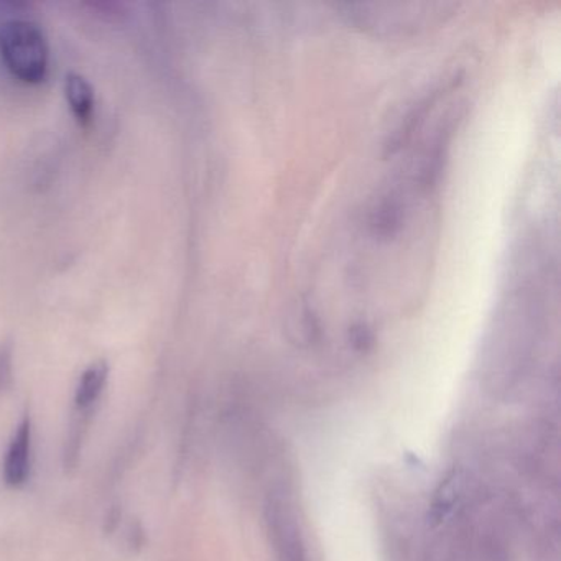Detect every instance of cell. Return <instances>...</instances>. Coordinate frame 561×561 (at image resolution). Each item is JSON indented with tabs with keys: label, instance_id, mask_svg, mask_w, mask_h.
Wrapping results in <instances>:
<instances>
[{
	"label": "cell",
	"instance_id": "obj_1",
	"mask_svg": "<svg viewBox=\"0 0 561 561\" xmlns=\"http://www.w3.org/2000/svg\"><path fill=\"white\" fill-rule=\"evenodd\" d=\"M445 4H344L337 9L344 11V18L377 35H399L416 32L432 22H442L445 15H451Z\"/></svg>",
	"mask_w": 561,
	"mask_h": 561
},
{
	"label": "cell",
	"instance_id": "obj_8",
	"mask_svg": "<svg viewBox=\"0 0 561 561\" xmlns=\"http://www.w3.org/2000/svg\"><path fill=\"white\" fill-rule=\"evenodd\" d=\"M107 374H110V367L104 360L91 364L84 370L80 382H78L77 393H75V403H77L78 410L91 409L98 402L104 386H106Z\"/></svg>",
	"mask_w": 561,
	"mask_h": 561
},
{
	"label": "cell",
	"instance_id": "obj_7",
	"mask_svg": "<svg viewBox=\"0 0 561 561\" xmlns=\"http://www.w3.org/2000/svg\"><path fill=\"white\" fill-rule=\"evenodd\" d=\"M453 127L446 124L438 136L433 140V146L430 147L428 153H426L425 162H423L422 169H420L416 182H419L420 188L430 190L438 183L439 176H442L443 167H445L446 153H448V144L451 139Z\"/></svg>",
	"mask_w": 561,
	"mask_h": 561
},
{
	"label": "cell",
	"instance_id": "obj_4",
	"mask_svg": "<svg viewBox=\"0 0 561 561\" xmlns=\"http://www.w3.org/2000/svg\"><path fill=\"white\" fill-rule=\"evenodd\" d=\"M459 81L461 80L456 81L451 87L458 84ZM451 87H439L436 88V90L430 91L425 98H422V100H420L419 103L409 111V114L403 117L402 124H400V126L393 130L392 136L387 139L386 146H383V157L396 156V153L399 152V150L402 149L410 139H412L413 134H415V130L422 126V123L425 121L428 111L432 110L433 104L438 101L439 94L445 90H449Z\"/></svg>",
	"mask_w": 561,
	"mask_h": 561
},
{
	"label": "cell",
	"instance_id": "obj_6",
	"mask_svg": "<svg viewBox=\"0 0 561 561\" xmlns=\"http://www.w3.org/2000/svg\"><path fill=\"white\" fill-rule=\"evenodd\" d=\"M65 96L71 113L80 126L87 127L93 119L94 90L81 75L70 73L65 80Z\"/></svg>",
	"mask_w": 561,
	"mask_h": 561
},
{
	"label": "cell",
	"instance_id": "obj_5",
	"mask_svg": "<svg viewBox=\"0 0 561 561\" xmlns=\"http://www.w3.org/2000/svg\"><path fill=\"white\" fill-rule=\"evenodd\" d=\"M403 218H405V206H403L402 198L390 193V195L383 196L370 213V232L379 241H390L402 229Z\"/></svg>",
	"mask_w": 561,
	"mask_h": 561
},
{
	"label": "cell",
	"instance_id": "obj_2",
	"mask_svg": "<svg viewBox=\"0 0 561 561\" xmlns=\"http://www.w3.org/2000/svg\"><path fill=\"white\" fill-rule=\"evenodd\" d=\"M0 55L8 70L22 83L41 84L47 80V38L31 21L5 22L0 27Z\"/></svg>",
	"mask_w": 561,
	"mask_h": 561
},
{
	"label": "cell",
	"instance_id": "obj_9",
	"mask_svg": "<svg viewBox=\"0 0 561 561\" xmlns=\"http://www.w3.org/2000/svg\"><path fill=\"white\" fill-rule=\"evenodd\" d=\"M14 367V346L11 341L0 344V393L8 389Z\"/></svg>",
	"mask_w": 561,
	"mask_h": 561
},
{
	"label": "cell",
	"instance_id": "obj_3",
	"mask_svg": "<svg viewBox=\"0 0 561 561\" xmlns=\"http://www.w3.org/2000/svg\"><path fill=\"white\" fill-rule=\"evenodd\" d=\"M32 422L28 416L18 426L14 438L9 445L4 461V479L12 488H19L31 474Z\"/></svg>",
	"mask_w": 561,
	"mask_h": 561
},
{
	"label": "cell",
	"instance_id": "obj_10",
	"mask_svg": "<svg viewBox=\"0 0 561 561\" xmlns=\"http://www.w3.org/2000/svg\"><path fill=\"white\" fill-rule=\"evenodd\" d=\"M350 340L357 350H367L373 346V333L364 324H356L350 330Z\"/></svg>",
	"mask_w": 561,
	"mask_h": 561
}]
</instances>
